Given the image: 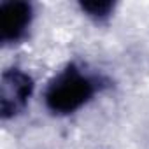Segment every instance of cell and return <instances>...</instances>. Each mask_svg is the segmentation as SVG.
Wrapping results in <instances>:
<instances>
[{"label": "cell", "mask_w": 149, "mask_h": 149, "mask_svg": "<svg viewBox=\"0 0 149 149\" xmlns=\"http://www.w3.org/2000/svg\"><path fill=\"white\" fill-rule=\"evenodd\" d=\"M33 91V81L26 72L9 68L2 74L0 81V111L2 118H13L21 112Z\"/></svg>", "instance_id": "7a4b0ae2"}, {"label": "cell", "mask_w": 149, "mask_h": 149, "mask_svg": "<svg viewBox=\"0 0 149 149\" xmlns=\"http://www.w3.org/2000/svg\"><path fill=\"white\" fill-rule=\"evenodd\" d=\"M97 91L95 81L77 65L70 63L49 83L44 102L53 114H72L91 100Z\"/></svg>", "instance_id": "6da1fadb"}, {"label": "cell", "mask_w": 149, "mask_h": 149, "mask_svg": "<svg viewBox=\"0 0 149 149\" xmlns=\"http://www.w3.org/2000/svg\"><path fill=\"white\" fill-rule=\"evenodd\" d=\"M32 21V6L21 0L0 6V37L4 42H18L28 32Z\"/></svg>", "instance_id": "3957f363"}, {"label": "cell", "mask_w": 149, "mask_h": 149, "mask_svg": "<svg viewBox=\"0 0 149 149\" xmlns=\"http://www.w3.org/2000/svg\"><path fill=\"white\" fill-rule=\"evenodd\" d=\"M81 9L84 13H88V16H91V18L104 19L112 13L114 4L109 2V0H91V2H83Z\"/></svg>", "instance_id": "277c9868"}]
</instances>
